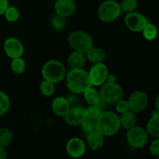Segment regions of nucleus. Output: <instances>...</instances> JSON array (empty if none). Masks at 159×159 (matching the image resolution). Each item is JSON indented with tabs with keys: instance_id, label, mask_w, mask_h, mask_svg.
<instances>
[{
	"instance_id": "4",
	"label": "nucleus",
	"mask_w": 159,
	"mask_h": 159,
	"mask_svg": "<svg viewBox=\"0 0 159 159\" xmlns=\"http://www.w3.org/2000/svg\"><path fill=\"white\" fill-rule=\"evenodd\" d=\"M70 47L74 51L85 54L93 47V40L89 33L83 30H76L71 33L68 37Z\"/></svg>"
},
{
	"instance_id": "34",
	"label": "nucleus",
	"mask_w": 159,
	"mask_h": 159,
	"mask_svg": "<svg viewBox=\"0 0 159 159\" xmlns=\"http://www.w3.org/2000/svg\"><path fill=\"white\" fill-rule=\"evenodd\" d=\"M9 6V5L8 0H0V16L4 14L5 11L6 10Z\"/></svg>"
},
{
	"instance_id": "8",
	"label": "nucleus",
	"mask_w": 159,
	"mask_h": 159,
	"mask_svg": "<svg viewBox=\"0 0 159 159\" xmlns=\"http://www.w3.org/2000/svg\"><path fill=\"white\" fill-rule=\"evenodd\" d=\"M124 23L127 29L133 32H141L144 26L148 23V20L143 14L134 11L127 13L124 18Z\"/></svg>"
},
{
	"instance_id": "7",
	"label": "nucleus",
	"mask_w": 159,
	"mask_h": 159,
	"mask_svg": "<svg viewBox=\"0 0 159 159\" xmlns=\"http://www.w3.org/2000/svg\"><path fill=\"white\" fill-rule=\"evenodd\" d=\"M148 134L146 129L136 126L127 130V141L134 148L141 149L145 147L148 141Z\"/></svg>"
},
{
	"instance_id": "26",
	"label": "nucleus",
	"mask_w": 159,
	"mask_h": 159,
	"mask_svg": "<svg viewBox=\"0 0 159 159\" xmlns=\"http://www.w3.org/2000/svg\"><path fill=\"white\" fill-rule=\"evenodd\" d=\"M54 91H55L54 83L49 82L48 80H45V79L42 81L40 85V92L43 96H46V97H49V96H51L54 94Z\"/></svg>"
},
{
	"instance_id": "36",
	"label": "nucleus",
	"mask_w": 159,
	"mask_h": 159,
	"mask_svg": "<svg viewBox=\"0 0 159 159\" xmlns=\"http://www.w3.org/2000/svg\"><path fill=\"white\" fill-rule=\"evenodd\" d=\"M6 156H7V153H6V148L0 146V159H6Z\"/></svg>"
},
{
	"instance_id": "21",
	"label": "nucleus",
	"mask_w": 159,
	"mask_h": 159,
	"mask_svg": "<svg viewBox=\"0 0 159 159\" xmlns=\"http://www.w3.org/2000/svg\"><path fill=\"white\" fill-rule=\"evenodd\" d=\"M137 118L135 116V113H133L130 110H128L126 113H122L120 117V127L125 130H129L136 125Z\"/></svg>"
},
{
	"instance_id": "32",
	"label": "nucleus",
	"mask_w": 159,
	"mask_h": 159,
	"mask_svg": "<svg viewBox=\"0 0 159 159\" xmlns=\"http://www.w3.org/2000/svg\"><path fill=\"white\" fill-rule=\"evenodd\" d=\"M115 104H116V111L119 113H120V114L126 113V112H127L128 110H130L127 100H124V99H120L118 102H116Z\"/></svg>"
},
{
	"instance_id": "1",
	"label": "nucleus",
	"mask_w": 159,
	"mask_h": 159,
	"mask_svg": "<svg viewBox=\"0 0 159 159\" xmlns=\"http://www.w3.org/2000/svg\"><path fill=\"white\" fill-rule=\"evenodd\" d=\"M66 85L71 93L81 94L92 86L89 72L83 68L71 69L65 76Z\"/></svg>"
},
{
	"instance_id": "29",
	"label": "nucleus",
	"mask_w": 159,
	"mask_h": 159,
	"mask_svg": "<svg viewBox=\"0 0 159 159\" xmlns=\"http://www.w3.org/2000/svg\"><path fill=\"white\" fill-rule=\"evenodd\" d=\"M120 7L122 12L129 13L136 11L138 7V2L137 0H122L120 3Z\"/></svg>"
},
{
	"instance_id": "19",
	"label": "nucleus",
	"mask_w": 159,
	"mask_h": 159,
	"mask_svg": "<svg viewBox=\"0 0 159 159\" xmlns=\"http://www.w3.org/2000/svg\"><path fill=\"white\" fill-rule=\"evenodd\" d=\"M146 130L151 137L159 138V113L156 110L146 124Z\"/></svg>"
},
{
	"instance_id": "23",
	"label": "nucleus",
	"mask_w": 159,
	"mask_h": 159,
	"mask_svg": "<svg viewBox=\"0 0 159 159\" xmlns=\"http://www.w3.org/2000/svg\"><path fill=\"white\" fill-rule=\"evenodd\" d=\"M142 34L144 38L148 40H154L157 38L158 34V30L157 26L152 23H148L147 25L142 30Z\"/></svg>"
},
{
	"instance_id": "3",
	"label": "nucleus",
	"mask_w": 159,
	"mask_h": 159,
	"mask_svg": "<svg viewBox=\"0 0 159 159\" xmlns=\"http://www.w3.org/2000/svg\"><path fill=\"white\" fill-rule=\"evenodd\" d=\"M41 74L43 79L56 84L65 79L66 68L59 61L50 60L43 65Z\"/></svg>"
},
{
	"instance_id": "16",
	"label": "nucleus",
	"mask_w": 159,
	"mask_h": 159,
	"mask_svg": "<svg viewBox=\"0 0 159 159\" xmlns=\"http://www.w3.org/2000/svg\"><path fill=\"white\" fill-rule=\"evenodd\" d=\"M86 56L85 54L79 51H74L68 55L67 64L70 69H78L83 68L86 63Z\"/></svg>"
},
{
	"instance_id": "6",
	"label": "nucleus",
	"mask_w": 159,
	"mask_h": 159,
	"mask_svg": "<svg viewBox=\"0 0 159 159\" xmlns=\"http://www.w3.org/2000/svg\"><path fill=\"white\" fill-rule=\"evenodd\" d=\"M99 93L102 102L109 104L116 103L124 96V89L116 82L110 83L106 82L101 85Z\"/></svg>"
},
{
	"instance_id": "35",
	"label": "nucleus",
	"mask_w": 159,
	"mask_h": 159,
	"mask_svg": "<svg viewBox=\"0 0 159 159\" xmlns=\"http://www.w3.org/2000/svg\"><path fill=\"white\" fill-rule=\"evenodd\" d=\"M107 82H110V83H115L116 82V76L113 74H110L109 73L107 78Z\"/></svg>"
},
{
	"instance_id": "22",
	"label": "nucleus",
	"mask_w": 159,
	"mask_h": 159,
	"mask_svg": "<svg viewBox=\"0 0 159 159\" xmlns=\"http://www.w3.org/2000/svg\"><path fill=\"white\" fill-rule=\"evenodd\" d=\"M13 141V134L8 127H0V146L7 148Z\"/></svg>"
},
{
	"instance_id": "31",
	"label": "nucleus",
	"mask_w": 159,
	"mask_h": 159,
	"mask_svg": "<svg viewBox=\"0 0 159 159\" xmlns=\"http://www.w3.org/2000/svg\"><path fill=\"white\" fill-rule=\"evenodd\" d=\"M81 127H82V129L84 133L89 134V133L96 130V123H95V120H93L85 117V120L81 124Z\"/></svg>"
},
{
	"instance_id": "37",
	"label": "nucleus",
	"mask_w": 159,
	"mask_h": 159,
	"mask_svg": "<svg viewBox=\"0 0 159 159\" xmlns=\"http://www.w3.org/2000/svg\"><path fill=\"white\" fill-rule=\"evenodd\" d=\"M155 110L159 113V94L156 97V99H155Z\"/></svg>"
},
{
	"instance_id": "11",
	"label": "nucleus",
	"mask_w": 159,
	"mask_h": 159,
	"mask_svg": "<svg viewBox=\"0 0 159 159\" xmlns=\"http://www.w3.org/2000/svg\"><path fill=\"white\" fill-rule=\"evenodd\" d=\"M5 53L11 59L22 57L24 53V46L19 39L16 37H9L4 42Z\"/></svg>"
},
{
	"instance_id": "27",
	"label": "nucleus",
	"mask_w": 159,
	"mask_h": 159,
	"mask_svg": "<svg viewBox=\"0 0 159 159\" xmlns=\"http://www.w3.org/2000/svg\"><path fill=\"white\" fill-rule=\"evenodd\" d=\"M102 109L99 107V104L97 105H89L87 108L85 109V117L89 119L96 120L99 115L102 113Z\"/></svg>"
},
{
	"instance_id": "10",
	"label": "nucleus",
	"mask_w": 159,
	"mask_h": 159,
	"mask_svg": "<svg viewBox=\"0 0 159 159\" xmlns=\"http://www.w3.org/2000/svg\"><path fill=\"white\" fill-rule=\"evenodd\" d=\"M109 74L108 68L104 63L94 64L89 71L90 81L93 86H101L107 82Z\"/></svg>"
},
{
	"instance_id": "18",
	"label": "nucleus",
	"mask_w": 159,
	"mask_h": 159,
	"mask_svg": "<svg viewBox=\"0 0 159 159\" xmlns=\"http://www.w3.org/2000/svg\"><path fill=\"white\" fill-rule=\"evenodd\" d=\"M85 56L87 60H89V61L93 63V65L104 63L107 57V54L103 49L100 48H94V47H93L85 53Z\"/></svg>"
},
{
	"instance_id": "30",
	"label": "nucleus",
	"mask_w": 159,
	"mask_h": 159,
	"mask_svg": "<svg viewBox=\"0 0 159 159\" xmlns=\"http://www.w3.org/2000/svg\"><path fill=\"white\" fill-rule=\"evenodd\" d=\"M9 108H10V99L9 96L2 91H0V116L6 114L9 111Z\"/></svg>"
},
{
	"instance_id": "17",
	"label": "nucleus",
	"mask_w": 159,
	"mask_h": 159,
	"mask_svg": "<svg viewBox=\"0 0 159 159\" xmlns=\"http://www.w3.org/2000/svg\"><path fill=\"white\" fill-rule=\"evenodd\" d=\"M104 138L105 137L100 132L95 130L87 134V144L91 150L99 151L103 147Z\"/></svg>"
},
{
	"instance_id": "24",
	"label": "nucleus",
	"mask_w": 159,
	"mask_h": 159,
	"mask_svg": "<svg viewBox=\"0 0 159 159\" xmlns=\"http://www.w3.org/2000/svg\"><path fill=\"white\" fill-rule=\"evenodd\" d=\"M26 62L22 58V57H16V58L12 59L10 63V68L12 72L15 74L20 75L22 74L26 70Z\"/></svg>"
},
{
	"instance_id": "15",
	"label": "nucleus",
	"mask_w": 159,
	"mask_h": 159,
	"mask_svg": "<svg viewBox=\"0 0 159 159\" xmlns=\"http://www.w3.org/2000/svg\"><path fill=\"white\" fill-rule=\"evenodd\" d=\"M70 109V102L67 98L63 96L56 97L51 104L52 112L57 116L64 117Z\"/></svg>"
},
{
	"instance_id": "14",
	"label": "nucleus",
	"mask_w": 159,
	"mask_h": 159,
	"mask_svg": "<svg viewBox=\"0 0 159 159\" xmlns=\"http://www.w3.org/2000/svg\"><path fill=\"white\" fill-rule=\"evenodd\" d=\"M56 14L64 17H69L76 10V4L74 0H57L54 3Z\"/></svg>"
},
{
	"instance_id": "20",
	"label": "nucleus",
	"mask_w": 159,
	"mask_h": 159,
	"mask_svg": "<svg viewBox=\"0 0 159 159\" xmlns=\"http://www.w3.org/2000/svg\"><path fill=\"white\" fill-rule=\"evenodd\" d=\"M82 94L84 95V99L85 102L89 105H97L100 103L102 101L99 91L93 88V85L85 89V91Z\"/></svg>"
},
{
	"instance_id": "33",
	"label": "nucleus",
	"mask_w": 159,
	"mask_h": 159,
	"mask_svg": "<svg viewBox=\"0 0 159 159\" xmlns=\"http://www.w3.org/2000/svg\"><path fill=\"white\" fill-rule=\"evenodd\" d=\"M149 152L152 156L159 158V138H155V140L151 143Z\"/></svg>"
},
{
	"instance_id": "13",
	"label": "nucleus",
	"mask_w": 159,
	"mask_h": 159,
	"mask_svg": "<svg viewBox=\"0 0 159 159\" xmlns=\"http://www.w3.org/2000/svg\"><path fill=\"white\" fill-rule=\"evenodd\" d=\"M85 118V108L79 107V106L70 107L68 113L64 116L65 123L72 127H77V126L81 125Z\"/></svg>"
},
{
	"instance_id": "25",
	"label": "nucleus",
	"mask_w": 159,
	"mask_h": 159,
	"mask_svg": "<svg viewBox=\"0 0 159 159\" xmlns=\"http://www.w3.org/2000/svg\"><path fill=\"white\" fill-rule=\"evenodd\" d=\"M5 18L9 23H15L20 18V11L16 7L13 6H9L5 11L4 14Z\"/></svg>"
},
{
	"instance_id": "5",
	"label": "nucleus",
	"mask_w": 159,
	"mask_h": 159,
	"mask_svg": "<svg viewBox=\"0 0 159 159\" xmlns=\"http://www.w3.org/2000/svg\"><path fill=\"white\" fill-rule=\"evenodd\" d=\"M120 3L114 0H106L98 8V16L103 23H111L120 16Z\"/></svg>"
},
{
	"instance_id": "9",
	"label": "nucleus",
	"mask_w": 159,
	"mask_h": 159,
	"mask_svg": "<svg viewBox=\"0 0 159 159\" xmlns=\"http://www.w3.org/2000/svg\"><path fill=\"white\" fill-rule=\"evenodd\" d=\"M127 102L130 111L134 113H138L144 111L148 107V97L144 92L138 90L131 93Z\"/></svg>"
},
{
	"instance_id": "28",
	"label": "nucleus",
	"mask_w": 159,
	"mask_h": 159,
	"mask_svg": "<svg viewBox=\"0 0 159 159\" xmlns=\"http://www.w3.org/2000/svg\"><path fill=\"white\" fill-rule=\"evenodd\" d=\"M51 26L56 30H62L65 28L67 24L66 17H64L62 16L55 14L54 16L51 18Z\"/></svg>"
},
{
	"instance_id": "12",
	"label": "nucleus",
	"mask_w": 159,
	"mask_h": 159,
	"mask_svg": "<svg viewBox=\"0 0 159 159\" xmlns=\"http://www.w3.org/2000/svg\"><path fill=\"white\" fill-rule=\"evenodd\" d=\"M86 151L85 144L81 138H72L66 144V152L71 158H79L83 156Z\"/></svg>"
},
{
	"instance_id": "2",
	"label": "nucleus",
	"mask_w": 159,
	"mask_h": 159,
	"mask_svg": "<svg viewBox=\"0 0 159 159\" xmlns=\"http://www.w3.org/2000/svg\"><path fill=\"white\" fill-rule=\"evenodd\" d=\"M96 130L104 137H111L116 134L120 129V117L111 111L102 112L95 120Z\"/></svg>"
}]
</instances>
